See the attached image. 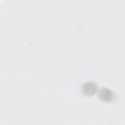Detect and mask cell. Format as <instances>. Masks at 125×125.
I'll return each instance as SVG.
<instances>
[{"label": "cell", "instance_id": "cell-1", "mask_svg": "<svg viewBox=\"0 0 125 125\" xmlns=\"http://www.w3.org/2000/svg\"><path fill=\"white\" fill-rule=\"evenodd\" d=\"M98 97L101 101L106 103L112 102L116 98L115 93L110 89L106 87H102L100 89Z\"/></svg>", "mask_w": 125, "mask_h": 125}, {"label": "cell", "instance_id": "cell-2", "mask_svg": "<svg viewBox=\"0 0 125 125\" xmlns=\"http://www.w3.org/2000/svg\"><path fill=\"white\" fill-rule=\"evenodd\" d=\"M82 90L85 95L92 96L97 92L98 87L95 83L88 81L83 84L82 87Z\"/></svg>", "mask_w": 125, "mask_h": 125}]
</instances>
